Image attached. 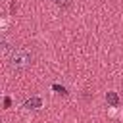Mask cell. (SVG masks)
<instances>
[{"instance_id":"6da1fadb","label":"cell","mask_w":123,"mask_h":123,"mask_svg":"<svg viewBox=\"0 0 123 123\" xmlns=\"http://www.w3.org/2000/svg\"><path fill=\"white\" fill-rule=\"evenodd\" d=\"M33 58L35 56H33V50L29 46H19V48L12 50V54L8 58V65L13 71H23L33 63Z\"/></svg>"},{"instance_id":"7a4b0ae2","label":"cell","mask_w":123,"mask_h":123,"mask_svg":"<svg viewBox=\"0 0 123 123\" xmlns=\"http://www.w3.org/2000/svg\"><path fill=\"white\" fill-rule=\"evenodd\" d=\"M40 106H42V100L38 96H33L29 100H25V104H23V108H27V110H38Z\"/></svg>"},{"instance_id":"3957f363","label":"cell","mask_w":123,"mask_h":123,"mask_svg":"<svg viewBox=\"0 0 123 123\" xmlns=\"http://www.w3.org/2000/svg\"><path fill=\"white\" fill-rule=\"evenodd\" d=\"M106 100H108V104L113 106V108L119 106V96H117L115 92H108V94H106Z\"/></svg>"},{"instance_id":"277c9868","label":"cell","mask_w":123,"mask_h":123,"mask_svg":"<svg viewBox=\"0 0 123 123\" xmlns=\"http://www.w3.org/2000/svg\"><path fill=\"white\" fill-rule=\"evenodd\" d=\"M52 88H54L58 94H62V96H67V90H65V86H62V85H52Z\"/></svg>"},{"instance_id":"5b68a950","label":"cell","mask_w":123,"mask_h":123,"mask_svg":"<svg viewBox=\"0 0 123 123\" xmlns=\"http://www.w3.org/2000/svg\"><path fill=\"white\" fill-rule=\"evenodd\" d=\"M54 2H56L58 6H62V8H67V6H69V2H67V0H54Z\"/></svg>"}]
</instances>
